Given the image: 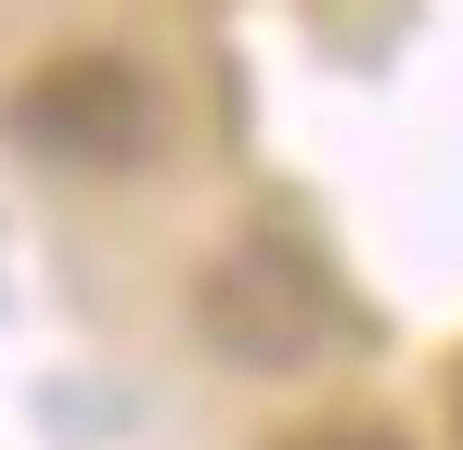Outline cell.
Here are the masks:
<instances>
[{"label": "cell", "mask_w": 463, "mask_h": 450, "mask_svg": "<svg viewBox=\"0 0 463 450\" xmlns=\"http://www.w3.org/2000/svg\"><path fill=\"white\" fill-rule=\"evenodd\" d=\"M283 450H412V437H399V425H361V412H335V425H297Z\"/></svg>", "instance_id": "cell-3"}, {"label": "cell", "mask_w": 463, "mask_h": 450, "mask_svg": "<svg viewBox=\"0 0 463 450\" xmlns=\"http://www.w3.org/2000/svg\"><path fill=\"white\" fill-rule=\"evenodd\" d=\"M194 322H206V348L232 373H309L335 334H347V296H335V270L309 245H283V232H245L206 284H194Z\"/></svg>", "instance_id": "cell-1"}, {"label": "cell", "mask_w": 463, "mask_h": 450, "mask_svg": "<svg viewBox=\"0 0 463 450\" xmlns=\"http://www.w3.org/2000/svg\"><path fill=\"white\" fill-rule=\"evenodd\" d=\"M0 129H14L39 167H142L155 155V78L129 65V52H52V65L14 78V103H0Z\"/></svg>", "instance_id": "cell-2"}]
</instances>
